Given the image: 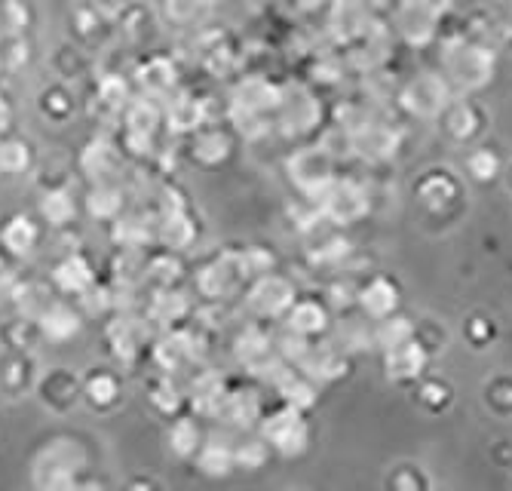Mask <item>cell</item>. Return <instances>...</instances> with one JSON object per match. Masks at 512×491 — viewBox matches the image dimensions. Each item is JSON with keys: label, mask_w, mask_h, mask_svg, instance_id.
<instances>
[{"label": "cell", "mask_w": 512, "mask_h": 491, "mask_svg": "<svg viewBox=\"0 0 512 491\" xmlns=\"http://www.w3.org/2000/svg\"><path fill=\"white\" fill-rule=\"evenodd\" d=\"M286 326L304 338H313L319 335L325 326H329V310H325L322 301H313V298H295L292 307L286 310Z\"/></svg>", "instance_id": "cell-13"}, {"label": "cell", "mask_w": 512, "mask_h": 491, "mask_svg": "<svg viewBox=\"0 0 512 491\" xmlns=\"http://www.w3.org/2000/svg\"><path fill=\"white\" fill-rule=\"evenodd\" d=\"M191 310V301L184 298L178 289H172V286H163L157 295H154V301H151V320L157 323V326H175L184 314Z\"/></svg>", "instance_id": "cell-19"}, {"label": "cell", "mask_w": 512, "mask_h": 491, "mask_svg": "<svg viewBox=\"0 0 512 491\" xmlns=\"http://www.w3.org/2000/svg\"><path fill=\"white\" fill-rule=\"evenodd\" d=\"M4 16H7V25L13 31H25L28 22H31V13H28L25 0H4Z\"/></svg>", "instance_id": "cell-30"}, {"label": "cell", "mask_w": 512, "mask_h": 491, "mask_svg": "<svg viewBox=\"0 0 512 491\" xmlns=\"http://www.w3.org/2000/svg\"><path fill=\"white\" fill-rule=\"evenodd\" d=\"M37 360L31 350H7L0 356V393L25 396L37 387Z\"/></svg>", "instance_id": "cell-6"}, {"label": "cell", "mask_w": 512, "mask_h": 491, "mask_svg": "<svg viewBox=\"0 0 512 491\" xmlns=\"http://www.w3.org/2000/svg\"><path fill=\"white\" fill-rule=\"evenodd\" d=\"M273 341L261 332V329H246L237 338V360L243 366H249L252 372H264L270 369V353H273Z\"/></svg>", "instance_id": "cell-17"}, {"label": "cell", "mask_w": 512, "mask_h": 491, "mask_svg": "<svg viewBox=\"0 0 512 491\" xmlns=\"http://www.w3.org/2000/svg\"><path fill=\"white\" fill-rule=\"evenodd\" d=\"M92 283H99V277H96V267H92V261L83 252H68L65 258L56 261L50 274V286L71 298H80Z\"/></svg>", "instance_id": "cell-7"}, {"label": "cell", "mask_w": 512, "mask_h": 491, "mask_svg": "<svg viewBox=\"0 0 512 491\" xmlns=\"http://www.w3.org/2000/svg\"><path fill=\"white\" fill-rule=\"evenodd\" d=\"M83 403L92 412H114L123 403V381L114 369H92L83 375Z\"/></svg>", "instance_id": "cell-8"}, {"label": "cell", "mask_w": 512, "mask_h": 491, "mask_svg": "<svg viewBox=\"0 0 512 491\" xmlns=\"http://www.w3.org/2000/svg\"><path fill=\"white\" fill-rule=\"evenodd\" d=\"M37 243H40V225L25 212L10 215L0 225V252L7 258H28L34 255Z\"/></svg>", "instance_id": "cell-9"}, {"label": "cell", "mask_w": 512, "mask_h": 491, "mask_svg": "<svg viewBox=\"0 0 512 491\" xmlns=\"http://www.w3.org/2000/svg\"><path fill=\"white\" fill-rule=\"evenodd\" d=\"M194 234H197V228L184 209H166L163 221L157 225V243L169 252L188 249L194 243Z\"/></svg>", "instance_id": "cell-14"}, {"label": "cell", "mask_w": 512, "mask_h": 491, "mask_svg": "<svg viewBox=\"0 0 512 491\" xmlns=\"http://www.w3.org/2000/svg\"><path fill=\"white\" fill-rule=\"evenodd\" d=\"M148 399H151V409L160 412V415H166V418H175L181 412V406L188 403V396L181 393V387L166 372H160V378H154Z\"/></svg>", "instance_id": "cell-20"}, {"label": "cell", "mask_w": 512, "mask_h": 491, "mask_svg": "<svg viewBox=\"0 0 512 491\" xmlns=\"http://www.w3.org/2000/svg\"><path fill=\"white\" fill-rule=\"evenodd\" d=\"M194 160L203 163V166H218L221 160L230 157V139L218 129H209V132H200L194 139Z\"/></svg>", "instance_id": "cell-23"}, {"label": "cell", "mask_w": 512, "mask_h": 491, "mask_svg": "<svg viewBox=\"0 0 512 491\" xmlns=\"http://www.w3.org/2000/svg\"><path fill=\"white\" fill-rule=\"evenodd\" d=\"M270 458V445L264 436H243L234 442V464L237 470H261Z\"/></svg>", "instance_id": "cell-25"}, {"label": "cell", "mask_w": 512, "mask_h": 491, "mask_svg": "<svg viewBox=\"0 0 512 491\" xmlns=\"http://www.w3.org/2000/svg\"><path fill=\"white\" fill-rule=\"evenodd\" d=\"M4 277H7V255L0 252V280H4Z\"/></svg>", "instance_id": "cell-33"}, {"label": "cell", "mask_w": 512, "mask_h": 491, "mask_svg": "<svg viewBox=\"0 0 512 491\" xmlns=\"http://www.w3.org/2000/svg\"><path fill=\"white\" fill-rule=\"evenodd\" d=\"M86 212L92 218H99V221H114L123 212V194H120V188H114L108 182L92 185V191L86 194Z\"/></svg>", "instance_id": "cell-22"}, {"label": "cell", "mask_w": 512, "mask_h": 491, "mask_svg": "<svg viewBox=\"0 0 512 491\" xmlns=\"http://www.w3.org/2000/svg\"><path fill=\"white\" fill-rule=\"evenodd\" d=\"M325 194H329L325 197V215L335 218L338 225H347V221H353L365 212L362 194L350 185H338L335 191H329V185H325Z\"/></svg>", "instance_id": "cell-18"}, {"label": "cell", "mask_w": 512, "mask_h": 491, "mask_svg": "<svg viewBox=\"0 0 512 491\" xmlns=\"http://www.w3.org/2000/svg\"><path fill=\"white\" fill-rule=\"evenodd\" d=\"M470 169H473L476 178H494L497 175V157L488 154V151H479V154H473Z\"/></svg>", "instance_id": "cell-31"}, {"label": "cell", "mask_w": 512, "mask_h": 491, "mask_svg": "<svg viewBox=\"0 0 512 491\" xmlns=\"http://www.w3.org/2000/svg\"><path fill=\"white\" fill-rule=\"evenodd\" d=\"M10 120H13V108H10L7 99H0V132L10 126Z\"/></svg>", "instance_id": "cell-32"}, {"label": "cell", "mask_w": 512, "mask_h": 491, "mask_svg": "<svg viewBox=\"0 0 512 491\" xmlns=\"http://www.w3.org/2000/svg\"><path fill=\"white\" fill-rule=\"evenodd\" d=\"M359 301L365 307V314H371V317H390L393 307H396V286L387 283V280H375L371 286L362 289Z\"/></svg>", "instance_id": "cell-24"}, {"label": "cell", "mask_w": 512, "mask_h": 491, "mask_svg": "<svg viewBox=\"0 0 512 491\" xmlns=\"http://www.w3.org/2000/svg\"><path fill=\"white\" fill-rule=\"evenodd\" d=\"M34 393H37V399L50 412L65 415L83 399V378H77L71 369L59 366V369H50V372H43L37 378Z\"/></svg>", "instance_id": "cell-4"}, {"label": "cell", "mask_w": 512, "mask_h": 491, "mask_svg": "<svg viewBox=\"0 0 512 491\" xmlns=\"http://www.w3.org/2000/svg\"><path fill=\"white\" fill-rule=\"evenodd\" d=\"M295 286L279 277V274H261L252 280L249 292H246V304L255 317H286V310L292 307L295 301Z\"/></svg>", "instance_id": "cell-3"}, {"label": "cell", "mask_w": 512, "mask_h": 491, "mask_svg": "<svg viewBox=\"0 0 512 491\" xmlns=\"http://www.w3.org/2000/svg\"><path fill=\"white\" fill-rule=\"evenodd\" d=\"M194 464L203 476L209 479H224L237 470L234 464V445L230 442H221L215 436H206L203 445H200V452L194 455Z\"/></svg>", "instance_id": "cell-12"}, {"label": "cell", "mask_w": 512, "mask_h": 491, "mask_svg": "<svg viewBox=\"0 0 512 491\" xmlns=\"http://www.w3.org/2000/svg\"><path fill=\"white\" fill-rule=\"evenodd\" d=\"M83 310L80 307H74V304H68V301H62V298H53L50 304H46L40 314H37V332H40V338L43 341H50V344H65V341H71V338H77L80 335V329H83Z\"/></svg>", "instance_id": "cell-5"}, {"label": "cell", "mask_w": 512, "mask_h": 491, "mask_svg": "<svg viewBox=\"0 0 512 491\" xmlns=\"http://www.w3.org/2000/svg\"><path fill=\"white\" fill-rule=\"evenodd\" d=\"M0 338H4L7 350H31L34 341H43L40 332H37V323L28 320V317H22V314L0 326Z\"/></svg>", "instance_id": "cell-26"}, {"label": "cell", "mask_w": 512, "mask_h": 491, "mask_svg": "<svg viewBox=\"0 0 512 491\" xmlns=\"http://www.w3.org/2000/svg\"><path fill=\"white\" fill-rule=\"evenodd\" d=\"M387 366H390V375H396V378L417 375L424 366V347L417 341H408V338L387 347Z\"/></svg>", "instance_id": "cell-21"}, {"label": "cell", "mask_w": 512, "mask_h": 491, "mask_svg": "<svg viewBox=\"0 0 512 491\" xmlns=\"http://www.w3.org/2000/svg\"><path fill=\"white\" fill-rule=\"evenodd\" d=\"M114 240L120 243V249L126 246V249H132V246H142L145 240H148V228L145 225H138L135 218H123V215H117L114 221Z\"/></svg>", "instance_id": "cell-29"}, {"label": "cell", "mask_w": 512, "mask_h": 491, "mask_svg": "<svg viewBox=\"0 0 512 491\" xmlns=\"http://www.w3.org/2000/svg\"><path fill=\"white\" fill-rule=\"evenodd\" d=\"M227 387H224V378L215 375V372H200L191 384V396L188 403L194 409L197 418H218L224 399H227Z\"/></svg>", "instance_id": "cell-11"}, {"label": "cell", "mask_w": 512, "mask_h": 491, "mask_svg": "<svg viewBox=\"0 0 512 491\" xmlns=\"http://www.w3.org/2000/svg\"><path fill=\"white\" fill-rule=\"evenodd\" d=\"M37 488H80V473L86 470V449L74 436H53L34 458Z\"/></svg>", "instance_id": "cell-1"}, {"label": "cell", "mask_w": 512, "mask_h": 491, "mask_svg": "<svg viewBox=\"0 0 512 491\" xmlns=\"http://www.w3.org/2000/svg\"><path fill=\"white\" fill-rule=\"evenodd\" d=\"M31 163V145L25 139L0 142V169L4 172H25Z\"/></svg>", "instance_id": "cell-28"}, {"label": "cell", "mask_w": 512, "mask_h": 491, "mask_svg": "<svg viewBox=\"0 0 512 491\" xmlns=\"http://www.w3.org/2000/svg\"><path fill=\"white\" fill-rule=\"evenodd\" d=\"M206 433H203V424L197 415H175L169 418V427H166V445L172 458L178 461H194V455L200 452Z\"/></svg>", "instance_id": "cell-10"}, {"label": "cell", "mask_w": 512, "mask_h": 491, "mask_svg": "<svg viewBox=\"0 0 512 491\" xmlns=\"http://www.w3.org/2000/svg\"><path fill=\"white\" fill-rule=\"evenodd\" d=\"M261 436L267 439V445L283 458H298L307 452L310 442V427L301 415V409L295 406H283L279 412L261 418Z\"/></svg>", "instance_id": "cell-2"}, {"label": "cell", "mask_w": 512, "mask_h": 491, "mask_svg": "<svg viewBox=\"0 0 512 491\" xmlns=\"http://www.w3.org/2000/svg\"><path fill=\"white\" fill-rule=\"evenodd\" d=\"M40 218H43L50 228H68L71 221L77 218L74 191H71L68 185H59V188L43 191V197H40Z\"/></svg>", "instance_id": "cell-15"}, {"label": "cell", "mask_w": 512, "mask_h": 491, "mask_svg": "<svg viewBox=\"0 0 512 491\" xmlns=\"http://www.w3.org/2000/svg\"><path fill=\"white\" fill-rule=\"evenodd\" d=\"M261 418V406H258V396L252 390H237V393H227L224 406L218 412V421L230 424V427H252Z\"/></svg>", "instance_id": "cell-16"}, {"label": "cell", "mask_w": 512, "mask_h": 491, "mask_svg": "<svg viewBox=\"0 0 512 491\" xmlns=\"http://www.w3.org/2000/svg\"><path fill=\"white\" fill-rule=\"evenodd\" d=\"M111 166H114V148L105 145V142H89V148L83 151V169H86V175L105 182V175L111 172Z\"/></svg>", "instance_id": "cell-27"}]
</instances>
